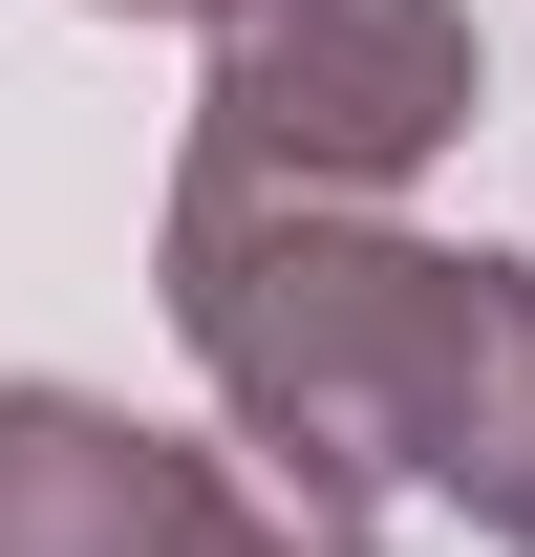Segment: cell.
Here are the masks:
<instances>
[{
	"instance_id": "cell-1",
	"label": "cell",
	"mask_w": 535,
	"mask_h": 557,
	"mask_svg": "<svg viewBox=\"0 0 535 557\" xmlns=\"http://www.w3.org/2000/svg\"><path fill=\"white\" fill-rule=\"evenodd\" d=\"M172 344L214 364V408L322 450V472H407L493 515L535 557V278L386 236L364 194H278V172H172Z\"/></svg>"
},
{
	"instance_id": "cell-4",
	"label": "cell",
	"mask_w": 535,
	"mask_h": 557,
	"mask_svg": "<svg viewBox=\"0 0 535 557\" xmlns=\"http://www.w3.org/2000/svg\"><path fill=\"white\" fill-rule=\"evenodd\" d=\"M129 22H214V0H129Z\"/></svg>"
},
{
	"instance_id": "cell-3",
	"label": "cell",
	"mask_w": 535,
	"mask_h": 557,
	"mask_svg": "<svg viewBox=\"0 0 535 557\" xmlns=\"http://www.w3.org/2000/svg\"><path fill=\"white\" fill-rule=\"evenodd\" d=\"M471 129V22L450 0H214L194 150L278 194H407Z\"/></svg>"
},
{
	"instance_id": "cell-2",
	"label": "cell",
	"mask_w": 535,
	"mask_h": 557,
	"mask_svg": "<svg viewBox=\"0 0 535 557\" xmlns=\"http://www.w3.org/2000/svg\"><path fill=\"white\" fill-rule=\"evenodd\" d=\"M0 557H386V536H364V472L278 429L194 450L86 386H0Z\"/></svg>"
}]
</instances>
